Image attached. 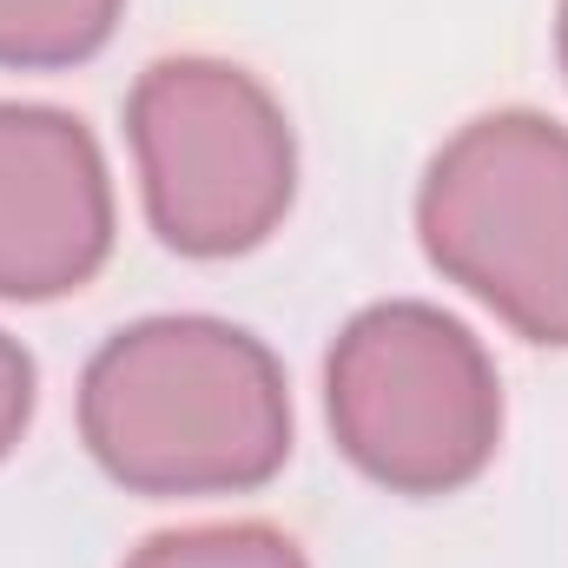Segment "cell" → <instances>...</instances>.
Wrapping results in <instances>:
<instances>
[{
	"label": "cell",
	"instance_id": "6da1fadb",
	"mask_svg": "<svg viewBox=\"0 0 568 568\" xmlns=\"http://www.w3.org/2000/svg\"><path fill=\"white\" fill-rule=\"evenodd\" d=\"M80 436L133 496L265 489L291 456L278 357L225 317H145L80 377Z\"/></svg>",
	"mask_w": 568,
	"mask_h": 568
},
{
	"label": "cell",
	"instance_id": "7a4b0ae2",
	"mask_svg": "<svg viewBox=\"0 0 568 568\" xmlns=\"http://www.w3.org/2000/svg\"><path fill=\"white\" fill-rule=\"evenodd\" d=\"M337 449L390 496H449L503 443V384L489 351L449 311L397 297L344 324L324 364Z\"/></svg>",
	"mask_w": 568,
	"mask_h": 568
},
{
	"label": "cell",
	"instance_id": "3957f363",
	"mask_svg": "<svg viewBox=\"0 0 568 568\" xmlns=\"http://www.w3.org/2000/svg\"><path fill=\"white\" fill-rule=\"evenodd\" d=\"M152 232L185 258H239L265 245L297 192L284 106L232 60H152L126 100Z\"/></svg>",
	"mask_w": 568,
	"mask_h": 568
},
{
	"label": "cell",
	"instance_id": "277c9868",
	"mask_svg": "<svg viewBox=\"0 0 568 568\" xmlns=\"http://www.w3.org/2000/svg\"><path fill=\"white\" fill-rule=\"evenodd\" d=\"M429 265L516 337L568 351V126L483 113L429 159L417 192Z\"/></svg>",
	"mask_w": 568,
	"mask_h": 568
},
{
	"label": "cell",
	"instance_id": "5b68a950",
	"mask_svg": "<svg viewBox=\"0 0 568 568\" xmlns=\"http://www.w3.org/2000/svg\"><path fill=\"white\" fill-rule=\"evenodd\" d=\"M113 252V179L100 140L60 106L0 100V297L40 304Z\"/></svg>",
	"mask_w": 568,
	"mask_h": 568
},
{
	"label": "cell",
	"instance_id": "8992f818",
	"mask_svg": "<svg viewBox=\"0 0 568 568\" xmlns=\"http://www.w3.org/2000/svg\"><path fill=\"white\" fill-rule=\"evenodd\" d=\"M126 0H0V67L13 73H60L93 60Z\"/></svg>",
	"mask_w": 568,
	"mask_h": 568
},
{
	"label": "cell",
	"instance_id": "52a82bcc",
	"mask_svg": "<svg viewBox=\"0 0 568 568\" xmlns=\"http://www.w3.org/2000/svg\"><path fill=\"white\" fill-rule=\"evenodd\" d=\"M126 568H311L304 549L272 523H205V529H165Z\"/></svg>",
	"mask_w": 568,
	"mask_h": 568
},
{
	"label": "cell",
	"instance_id": "ba28073f",
	"mask_svg": "<svg viewBox=\"0 0 568 568\" xmlns=\"http://www.w3.org/2000/svg\"><path fill=\"white\" fill-rule=\"evenodd\" d=\"M27 424H33V357L0 331V463L13 456Z\"/></svg>",
	"mask_w": 568,
	"mask_h": 568
},
{
	"label": "cell",
	"instance_id": "9c48e42d",
	"mask_svg": "<svg viewBox=\"0 0 568 568\" xmlns=\"http://www.w3.org/2000/svg\"><path fill=\"white\" fill-rule=\"evenodd\" d=\"M556 53H562V73H568V0H562V13H556Z\"/></svg>",
	"mask_w": 568,
	"mask_h": 568
}]
</instances>
